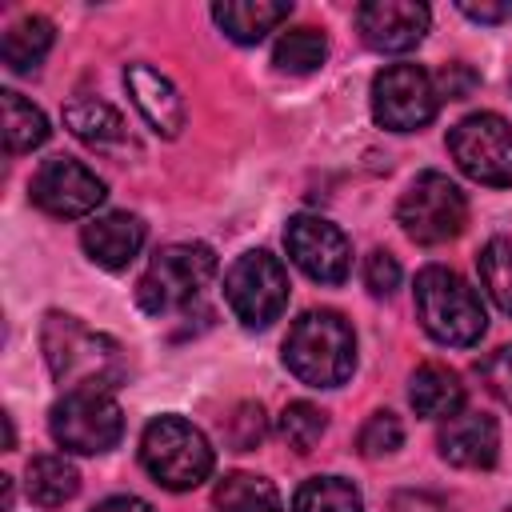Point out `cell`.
Here are the masks:
<instances>
[{"instance_id": "1", "label": "cell", "mask_w": 512, "mask_h": 512, "mask_svg": "<svg viewBox=\"0 0 512 512\" xmlns=\"http://www.w3.org/2000/svg\"><path fill=\"white\" fill-rule=\"evenodd\" d=\"M40 352L64 392H112L128 376L124 352L112 336L88 328L68 312H48L40 324Z\"/></svg>"}, {"instance_id": "2", "label": "cell", "mask_w": 512, "mask_h": 512, "mask_svg": "<svg viewBox=\"0 0 512 512\" xmlns=\"http://www.w3.org/2000/svg\"><path fill=\"white\" fill-rule=\"evenodd\" d=\"M284 364L308 388H340L356 368L352 324L332 308L304 312L284 336Z\"/></svg>"}, {"instance_id": "3", "label": "cell", "mask_w": 512, "mask_h": 512, "mask_svg": "<svg viewBox=\"0 0 512 512\" xmlns=\"http://www.w3.org/2000/svg\"><path fill=\"white\" fill-rule=\"evenodd\" d=\"M412 300H416V316H420L424 332L440 344L472 348L488 328V316H484L476 288L444 264H428L416 272Z\"/></svg>"}, {"instance_id": "4", "label": "cell", "mask_w": 512, "mask_h": 512, "mask_svg": "<svg viewBox=\"0 0 512 512\" xmlns=\"http://www.w3.org/2000/svg\"><path fill=\"white\" fill-rule=\"evenodd\" d=\"M216 276V256L208 244H168L152 256L148 272L136 284V300L148 316H188L204 304V292Z\"/></svg>"}, {"instance_id": "5", "label": "cell", "mask_w": 512, "mask_h": 512, "mask_svg": "<svg viewBox=\"0 0 512 512\" xmlns=\"http://www.w3.org/2000/svg\"><path fill=\"white\" fill-rule=\"evenodd\" d=\"M140 464L160 488L188 492L212 476V444L184 416H156L140 436Z\"/></svg>"}, {"instance_id": "6", "label": "cell", "mask_w": 512, "mask_h": 512, "mask_svg": "<svg viewBox=\"0 0 512 512\" xmlns=\"http://www.w3.org/2000/svg\"><path fill=\"white\" fill-rule=\"evenodd\" d=\"M396 220H400L404 236L424 248L448 244L468 224V200H464L460 184L448 180L444 172H420L404 188V196L396 204Z\"/></svg>"}, {"instance_id": "7", "label": "cell", "mask_w": 512, "mask_h": 512, "mask_svg": "<svg viewBox=\"0 0 512 512\" xmlns=\"http://www.w3.org/2000/svg\"><path fill=\"white\" fill-rule=\"evenodd\" d=\"M48 432L64 452L100 456L120 444L124 412L108 392H64L48 412Z\"/></svg>"}, {"instance_id": "8", "label": "cell", "mask_w": 512, "mask_h": 512, "mask_svg": "<svg viewBox=\"0 0 512 512\" xmlns=\"http://www.w3.org/2000/svg\"><path fill=\"white\" fill-rule=\"evenodd\" d=\"M224 300L244 328H268L272 320H280V312L288 304L284 264L264 248L236 256V264L224 276Z\"/></svg>"}, {"instance_id": "9", "label": "cell", "mask_w": 512, "mask_h": 512, "mask_svg": "<svg viewBox=\"0 0 512 512\" xmlns=\"http://www.w3.org/2000/svg\"><path fill=\"white\" fill-rule=\"evenodd\" d=\"M448 152L456 168L488 188L512 184V124L496 112H472L448 132Z\"/></svg>"}, {"instance_id": "10", "label": "cell", "mask_w": 512, "mask_h": 512, "mask_svg": "<svg viewBox=\"0 0 512 512\" xmlns=\"http://www.w3.org/2000/svg\"><path fill=\"white\" fill-rule=\"evenodd\" d=\"M440 108L436 80L420 64H392L372 80V116L388 132H416Z\"/></svg>"}, {"instance_id": "11", "label": "cell", "mask_w": 512, "mask_h": 512, "mask_svg": "<svg viewBox=\"0 0 512 512\" xmlns=\"http://www.w3.org/2000/svg\"><path fill=\"white\" fill-rule=\"evenodd\" d=\"M284 248L292 264L316 284H344L352 272V244L324 216H292L284 228Z\"/></svg>"}, {"instance_id": "12", "label": "cell", "mask_w": 512, "mask_h": 512, "mask_svg": "<svg viewBox=\"0 0 512 512\" xmlns=\"http://www.w3.org/2000/svg\"><path fill=\"white\" fill-rule=\"evenodd\" d=\"M104 196H108L104 180L88 164H80L72 156H52L32 176V204L40 212L56 216V220L88 216Z\"/></svg>"}, {"instance_id": "13", "label": "cell", "mask_w": 512, "mask_h": 512, "mask_svg": "<svg viewBox=\"0 0 512 512\" xmlns=\"http://www.w3.org/2000/svg\"><path fill=\"white\" fill-rule=\"evenodd\" d=\"M432 12L416 0H368L356 8V28L376 52H408L424 40Z\"/></svg>"}, {"instance_id": "14", "label": "cell", "mask_w": 512, "mask_h": 512, "mask_svg": "<svg viewBox=\"0 0 512 512\" xmlns=\"http://www.w3.org/2000/svg\"><path fill=\"white\" fill-rule=\"evenodd\" d=\"M436 444H440V456L456 468H492L500 456V428L488 412L460 408L444 416Z\"/></svg>"}, {"instance_id": "15", "label": "cell", "mask_w": 512, "mask_h": 512, "mask_svg": "<svg viewBox=\"0 0 512 512\" xmlns=\"http://www.w3.org/2000/svg\"><path fill=\"white\" fill-rule=\"evenodd\" d=\"M124 84L132 104L140 108V116L148 120V128L156 136H180L184 128V100L176 92V84L168 76H160L152 64H128L124 68Z\"/></svg>"}, {"instance_id": "16", "label": "cell", "mask_w": 512, "mask_h": 512, "mask_svg": "<svg viewBox=\"0 0 512 512\" xmlns=\"http://www.w3.org/2000/svg\"><path fill=\"white\" fill-rule=\"evenodd\" d=\"M80 244L88 252L92 264L108 268V272H120L136 260V252L144 248V220L132 216V212H108V216H96L92 224H84L80 232Z\"/></svg>"}, {"instance_id": "17", "label": "cell", "mask_w": 512, "mask_h": 512, "mask_svg": "<svg viewBox=\"0 0 512 512\" xmlns=\"http://www.w3.org/2000/svg\"><path fill=\"white\" fill-rule=\"evenodd\" d=\"M292 16V4L280 0H224L212 8V20L224 28L228 40L236 44H256L264 40L276 24H284Z\"/></svg>"}, {"instance_id": "18", "label": "cell", "mask_w": 512, "mask_h": 512, "mask_svg": "<svg viewBox=\"0 0 512 512\" xmlns=\"http://www.w3.org/2000/svg\"><path fill=\"white\" fill-rule=\"evenodd\" d=\"M64 124L76 140H84L88 148H124L128 144V124L124 116L96 100V96H76L64 104Z\"/></svg>"}, {"instance_id": "19", "label": "cell", "mask_w": 512, "mask_h": 512, "mask_svg": "<svg viewBox=\"0 0 512 512\" xmlns=\"http://www.w3.org/2000/svg\"><path fill=\"white\" fill-rule=\"evenodd\" d=\"M408 400L416 408V416H432V420H444L452 412H460L464 404V384L452 368L444 364H420L412 372V384H408Z\"/></svg>"}, {"instance_id": "20", "label": "cell", "mask_w": 512, "mask_h": 512, "mask_svg": "<svg viewBox=\"0 0 512 512\" xmlns=\"http://www.w3.org/2000/svg\"><path fill=\"white\" fill-rule=\"evenodd\" d=\"M52 20H44V16H20L8 32H4V40H0V56H4V64H8V72H36L40 68V60L48 56V48H52Z\"/></svg>"}, {"instance_id": "21", "label": "cell", "mask_w": 512, "mask_h": 512, "mask_svg": "<svg viewBox=\"0 0 512 512\" xmlns=\"http://www.w3.org/2000/svg\"><path fill=\"white\" fill-rule=\"evenodd\" d=\"M80 492V472L72 468V460L44 452L28 460V496L40 508H60L64 500H72Z\"/></svg>"}, {"instance_id": "22", "label": "cell", "mask_w": 512, "mask_h": 512, "mask_svg": "<svg viewBox=\"0 0 512 512\" xmlns=\"http://www.w3.org/2000/svg\"><path fill=\"white\" fill-rule=\"evenodd\" d=\"M212 508L216 512H284L272 480L256 472H228L212 492Z\"/></svg>"}, {"instance_id": "23", "label": "cell", "mask_w": 512, "mask_h": 512, "mask_svg": "<svg viewBox=\"0 0 512 512\" xmlns=\"http://www.w3.org/2000/svg\"><path fill=\"white\" fill-rule=\"evenodd\" d=\"M4 96V148L16 156V152H32L48 140V120L44 112L24 100L20 92H0Z\"/></svg>"}, {"instance_id": "24", "label": "cell", "mask_w": 512, "mask_h": 512, "mask_svg": "<svg viewBox=\"0 0 512 512\" xmlns=\"http://www.w3.org/2000/svg\"><path fill=\"white\" fill-rule=\"evenodd\" d=\"M324 60H328V40H324V32H316V28H292V32H284V36L276 40V48H272V64H276L280 72H288V76H308V72H316Z\"/></svg>"}, {"instance_id": "25", "label": "cell", "mask_w": 512, "mask_h": 512, "mask_svg": "<svg viewBox=\"0 0 512 512\" xmlns=\"http://www.w3.org/2000/svg\"><path fill=\"white\" fill-rule=\"evenodd\" d=\"M292 512H364V500L340 476H312L296 488Z\"/></svg>"}, {"instance_id": "26", "label": "cell", "mask_w": 512, "mask_h": 512, "mask_svg": "<svg viewBox=\"0 0 512 512\" xmlns=\"http://www.w3.org/2000/svg\"><path fill=\"white\" fill-rule=\"evenodd\" d=\"M476 268H480V284L488 288L496 308L512 316V236H492L480 248Z\"/></svg>"}, {"instance_id": "27", "label": "cell", "mask_w": 512, "mask_h": 512, "mask_svg": "<svg viewBox=\"0 0 512 512\" xmlns=\"http://www.w3.org/2000/svg\"><path fill=\"white\" fill-rule=\"evenodd\" d=\"M324 428H328L324 412H320L316 404H308V400H292V404L280 412V436H284L288 448H296V452H312V448L320 444Z\"/></svg>"}, {"instance_id": "28", "label": "cell", "mask_w": 512, "mask_h": 512, "mask_svg": "<svg viewBox=\"0 0 512 512\" xmlns=\"http://www.w3.org/2000/svg\"><path fill=\"white\" fill-rule=\"evenodd\" d=\"M400 444H404V424H400V416H392V412H372V416L364 420L360 436H356V448H360V456H368V460L388 456V452H396Z\"/></svg>"}, {"instance_id": "29", "label": "cell", "mask_w": 512, "mask_h": 512, "mask_svg": "<svg viewBox=\"0 0 512 512\" xmlns=\"http://www.w3.org/2000/svg\"><path fill=\"white\" fill-rule=\"evenodd\" d=\"M396 284H400V264H396V256L384 252V248L368 252V256H364V288H368L372 296H392Z\"/></svg>"}, {"instance_id": "30", "label": "cell", "mask_w": 512, "mask_h": 512, "mask_svg": "<svg viewBox=\"0 0 512 512\" xmlns=\"http://www.w3.org/2000/svg\"><path fill=\"white\" fill-rule=\"evenodd\" d=\"M260 436H264V412H260V404H240L236 416L228 420V440H232V448H236V452H248V448L260 444Z\"/></svg>"}, {"instance_id": "31", "label": "cell", "mask_w": 512, "mask_h": 512, "mask_svg": "<svg viewBox=\"0 0 512 512\" xmlns=\"http://www.w3.org/2000/svg\"><path fill=\"white\" fill-rule=\"evenodd\" d=\"M480 372H484V380H488V392H492L500 404L512 408V344L496 348V352L484 360Z\"/></svg>"}, {"instance_id": "32", "label": "cell", "mask_w": 512, "mask_h": 512, "mask_svg": "<svg viewBox=\"0 0 512 512\" xmlns=\"http://www.w3.org/2000/svg\"><path fill=\"white\" fill-rule=\"evenodd\" d=\"M436 80V92L440 96H448V100H464L472 88H476V72L468 68V64H448L440 76H432Z\"/></svg>"}, {"instance_id": "33", "label": "cell", "mask_w": 512, "mask_h": 512, "mask_svg": "<svg viewBox=\"0 0 512 512\" xmlns=\"http://www.w3.org/2000/svg\"><path fill=\"white\" fill-rule=\"evenodd\" d=\"M392 512H452V508L432 492H400L392 500Z\"/></svg>"}, {"instance_id": "34", "label": "cell", "mask_w": 512, "mask_h": 512, "mask_svg": "<svg viewBox=\"0 0 512 512\" xmlns=\"http://www.w3.org/2000/svg\"><path fill=\"white\" fill-rule=\"evenodd\" d=\"M460 12L468 16V20H480V24H500V20H512V0H504V4H460Z\"/></svg>"}, {"instance_id": "35", "label": "cell", "mask_w": 512, "mask_h": 512, "mask_svg": "<svg viewBox=\"0 0 512 512\" xmlns=\"http://www.w3.org/2000/svg\"><path fill=\"white\" fill-rule=\"evenodd\" d=\"M92 512H152V504H144L140 496H108Z\"/></svg>"}, {"instance_id": "36", "label": "cell", "mask_w": 512, "mask_h": 512, "mask_svg": "<svg viewBox=\"0 0 512 512\" xmlns=\"http://www.w3.org/2000/svg\"><path fill=\"white\" fill-rule=\"evenodd\" d=\"M508 512H512V508H508Z\"/></svg>"}]
</instances>
